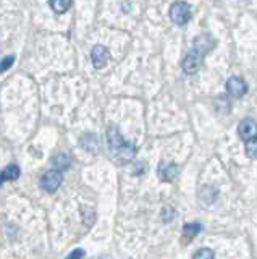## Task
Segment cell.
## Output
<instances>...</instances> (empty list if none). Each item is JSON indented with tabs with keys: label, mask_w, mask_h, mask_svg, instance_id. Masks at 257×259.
Masks as SVG:
<instances>
[{
	"label": "cell",
	"mask_w": 257,
	"mask_h": 259,
	"mask_svg": "<svg viewBox=\"0 0 257 259\" xmlns=\"http://www.w3.org/2000/svg\"><path fill=\"white\" fill-rule=\"evenodd\" d=\"M107 140H109V148H110V151H112V154H114L115 159H118L120 162H130V160L134 159L136 146L133 143L125 141L115 125L109 126Z\"/></svg>",
	"instance_id": "cell-1"
},
{
	"label": "cell",
	"mask_w": 257,
	"mask_h": 259,
	"mask_svg": "<svg viewBox=\"0 0 257 259\" xmlns=\"http://www.w3.org/2000/svg\"><path fill=\"white\" fill-rule=\"evenodd\" d=\"M170 18L178 26H184L191 20V8L186 2H175L170 7Z\"/></svg>",
	"instance_id": "cell-2"
},
{
	"label": "cell",
	"mask_w": 257,
	"mask_h": 259,
	"mask_svg": "<svg viewBox=\"0 0 257 259\" xmlns=\"http://www.w3.org/2000/svg\"><path fill=\"white\" fill-rule=\"evenodd\" d=\"M202 60H204V54L192 47L183 60V71L188 73V75H194L202 67Z\"/></svg>",
	"instance_id": "cell-3"
},
{
	"label": "cell",
	"mask_w": 257,
	"mask_h": 259,
	"mask_svg": "<svg viewBox=\"0 0 257 259\" xmlns=\"http://www.w3.org/2000/svg\"><path fill=\"white\" fill-rule=\"evenodd\" d=\"M63 182V175H62V170H49L44 177H42V180H41V185H42V188L47 191V193H55L59 188H60V185Z\"/></svg>",
	"instance_id": "cell-4"
},
{
	"label": "cell",
	"mask_w": 257,
	"mask_h": 259,
	"mask_svg": "<svg viewBox=\"0 0 257 259\" xmlns=\"http://www.w3.org/2000/svg\"><path fill=\"white\" fill-rule=\"evenodd\" d=\"M227 93L233 97H243L247 93V84L243 78L231 76L227 81Z\"/></svg>",
	"instance_id": "cell-5"
},
{
	"label": "cell",
	"mask_w": 257,
	"mask_h": 259,
	"mask_svg": "<svg viewBox=\"0 0 257 259\" xmlns=\"http://www.w3.org/2000/svg\"><path fill=\"white\" fill-rule=\"evenodd\" d=\"M91 60H92V65L94 68H104L107 65V60H109V49L106 46H94L92 51H91Z\"/></svg>",
	"instance_id": "cell-6"
},
{
	"label": "cell",
	"mask_w": 257,
	"mask_h": 259,
	"mask_svg": "<svg viewBox=\"0 0 257 259\" xmlns=\"http://www.w3.org/2000/svg\"><path fill=\"white\" fill-rule=\"evenodd\" d=\"M192 47L205 55L209 51H212V49L215 47V39H214V36L211 34V32H204V34H199L197 37H194Z\"/></svg>",
	"instance_id": "cell-7"
},
{
	"label": "cell",
	"mask_w": 257,
	"mask_h": 259,
	"mask_svg": "<svg viewBox=\"0 0 257 259\" xmlns=\"http://www.w3.org/2000/svg\"><path fill=\"white\" fill-rule=\"evenodd\" d=\"M238 132H239L241 140L249 141V140H252V138H257V123L252 118H246L239 123Z\"/></svg>",
	"instance_id": "cell-8"
},
{
	"label": "cell",
	"mask_w": 257,
	"mask_h": 259,
	"mask_svg": "<svg viewBox=\"0 0 257 259\" xmlns=\"http://www.w3.org/2000/svg\"><path fill=\"white\" fill-rule=\"evenodd\" d=\"M180 174V167L173 164V162H162L159 165V177L164 182H173Z\"/></svg>",
	"instance_id": "cell-9"
},
{
	"label": "cell",
	"mask_w": 257,
	"mask_h": 259,
	"mask_svg": "<svg viewBox=\"0 0 257 259\" xmlns=\"http://www.w3.org/2000/svg\"><path fill=\"white\" fill-rule=\"evenodd\" d=\"M79 143H81L83 149H86L87 152H91V154H95L99 151V138H97V135L86 133V135L81 136Z\"/></svg>",
	"instance_id": "cell-10"
},
{
	"label": "cell",
	"mask_w": 257,
	"mask_h": 259,
	"mask_svg": "<svg viewBox=\"0 0 257 259\" xmlns=\"http://www.w3.org/2000/svg\"><path fill=\"white\" fill-rule=\"evenodd\" d=\"M20 178V167L18 165H9L2 174H0V185L4 182H15Z\"/></svg>",
	"instance_id": "cell-11"
},
{
	"label": "cell",
	"mask_w": 257,
	"mask_h": 259,
	"mask_svg": "<svg viewBox=\"0 0 257 259\" xmlns=\"http://www.w3.org/2000/svg\"><path fill=\"white\" fill-rule=\"evenodd\" d=\"M49 5L50 8L55 12V13H65L70 10V7H71V0H49Z\"/></svg>",
	"instance_id": "cell-12"
},
{
	"label": "cell",
	"mask_w": 257,
	"mask_h": 259,
	"mask_svg": "<svg viewBox=\"0 0 257 259\" xmlns=\"http://www.w3.org/2000/svg\"><path fill=\"white\" fill-rule=\"evenodd\" d=\"M217 191L214 186H211V185H207V186H204L202 190H200V201H204L205 204H212V202L215 201V198H217Z\"/></svg>",
	"instance_id": "cell-13"
},
{
	"label": "cell",
	"mask_w": 257,
	"mask_h": 259,
	"mask_svg": "<svg viewBox=\"0 0 257 259\" xmlns=\"http://www.w3.org/2000/svg\"><path fill=\"white\" fill-rule=\"evenodd\" d=\"M202 230V225H200L199 222H189V224H186L183 227V235L186 238H189V240H192L196 237V235H199V232Z\"/></svg>",
	"instance_id": "cell-14"
},
{
	"label": "cell",
	"mask_w": 257,
	"mask_h": 259,
	"mask_svg": "<svg viewBox=\"0 0 257 259\" xmlns=\"http://www.w3.org/2000/svg\"><path fill=\"white\" fill-rule=\"evenodd\" d=\"M52 164L57 170H62L63 172V170H67L71 165V159H70V156H67V154H59V156H55L52 159Z\"/></svg>",
	"instance_id": "cell-15"
},
{
	"label": "cell",
	"mask_w": 257,
	"mask_h": 259,
	"mask_svg": "<svg viewBox=\"0 0 257 259\" xmlns=\"http://www.w3.org/2000/svg\"><path fill=\"white\" fill-rule=\"evenodd\" d=\"M246 156L251 159H257V138L246 141Z\"/></svg>",
	"instance_id": "cell-16"
},
{
	"label": "cell",
	"mask_w": 257,
	"mask_h": 259,
	"mask_svg": "<svg viewBox=\"0 0 257 259\" xmlns=\"http://www.w3.org/2000/svg\"><path fill=\"white\" fill-rule=\"evenodd\" d=\"M215 109L220 110L222 113L230 112V101H228V97L227 96H220L219 99H217V102H215Z\"/></svg>",
	"instance_id": "cell-17"
},
{
	"label": "cell",
	"mask_w": 257,
	"mask_h": 259,
	"mask_svg": "<svg viewBox=\"0 0 257 259\" xmlns=\"http://www.w3.org/2000/svg\"><path fill=\"white\" fill-rule=\"evenodd\" d=\"M192 257H196V259H214L215 257V253L212 249H209V248H202V249H199L197 253H194V256Z\"/></svg>",
	"instance_id": "cell-18"
},
{
	"label": "cell",
	"mask_w": 257,
	"mask_h": 259,
	"mask_svg": "<svg viewBox=\"0 0 257 259\" xmlns=\"http://www.w3.org/2000/svg\"><path fill=\"white\" fill-rule=\"evenodd\" d=\"M13 62H15V55H7L5 59L0 62V73H4V71L9 70L13 65Z\"/></svg>",
	"instance_id": "cell-19"
},
{
	"label": "cell",
	"mask_w": 257,
	"mask_h": 259,
	"mask_svg": "<svg viewBox=\"0 0 257 259\" xmlns=\"http://www.w3.org/2000/svg\"><path fill=\"white\" fill-rule=\"evenodd\" d=\"M83 256H84V251H81V249H76L73 253L68 254V257H83Z\"/></svg>",
	"instance_id": "cell-20"
}]
</instances>
